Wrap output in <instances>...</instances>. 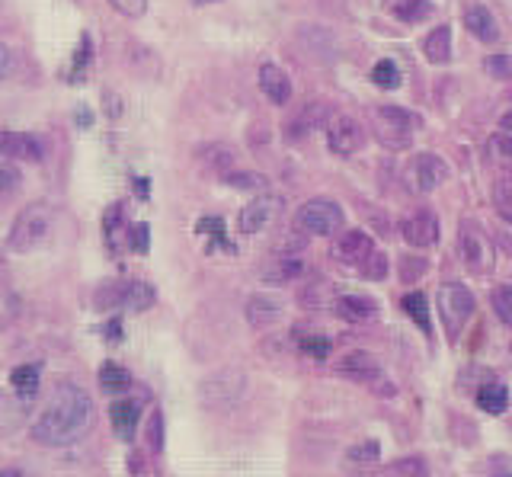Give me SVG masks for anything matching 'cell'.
<instances>
[{
	"label": "cell",
	"mask_w": 512,
	"mask_h": 477,
	"mask_svg": "<svg viewBox=\"0 0 512 477\" xmlns=\"http://www.w3.org/2000/svg\"><path fill=\"white\" fill-rule=\"evenodd\" d=\"M330 308L336 317H343L349 324H365L378 314V301L368 295H336Z\"/></svg>",
	"instance_id": "cell-17"
},
{
	"label": "cell",
	"mask_w": 512,
	"mask_h": 477,
	"mask_svg": "<svg viewBox=\"0 0 512 477\" xmlns=\"http://www.w3.org/2000/svg\"><path fill=\"white\" fill-rule=\"evenodd\" d=\"M346 461L352 468H372L381 461V445L375 439H362V442L349 445V449H346Z\"/></svg>",
	"instance_id": "cell-29"
},
{
	"label": "cell",
	"mask_w": 512,
	"mask_h": 477,
	"mask_svg": "<svg viewBox=\"0 0 512 477\" xmlns=\"http://www.w3.org/2000/svg\"><path fill=\"white\" fill-rule=\"evenodd\" d=\"M96 420V407L93 397L74 385V381H64L52 391L48 404L39 410V417L32 420L29 436L32 442L45 445V449H68L84 439Z\"/></svg>",
	"instance_id": "cell-1"
},
{
	"label": "cell",
	"mask_w": 512,
	"mask_h": 477,
	"mask_svg": "<svg viewBox=\"0 0 512 477\" xmlns=\"http://www.w3.org/2000/svg\"><path fill=\"white\" fill-rule=\"evenodd\" d=\"M157 292L151 282L144 279H125V282H106L96 292V308H122V311H148L154 308Z\"/></svg>",
	"instance_id": "cell-7"
},
{
	"label": "cell",
	"mask_w": 512,
	"mask_h": 477,
	"mask_svg": "<svg viewBox=\"0 0 512 477\" xmlns=\"http://www.w3.org/2000/svg\"><path fill=\"white\" fill-rule=\"evenodd\" d=\"M0 157L4 161H42L45 145L29 132H0Z\"/></svg>",
	"instance_id": "cell-15"
},
{
	"label": "cell",
	"mask_w": 512,
	"mask_h": 477,
	"mask_svg": "<svg viewBox=\"0 0 512 477\" xmlns=\"http://www.w3.org/2000/svg\"><path fill=\"white\" fill-rule=\"evenodd\" d=\"M13 68H16V55H13L10 45L0 42V81H7V77L13 74Z\"/></svg>",
	"instance_id": "cell-46"
},
{
	"label": "cell",
	"mask_w": 512,
	"mask_h": 477,
	"mask_svg": "<svg viewBox=\"0 0 512 477\" xmlns=\"http://www.w3.org/2000/svg\"><path fill=\"white\" fill-rule=\"evenodd\" d=\"M20 183H23L20 167H16L13 161H4V157H0V202H7L10 196H16Z\"/></svg>",
	"instance_id": "cell-34"
},
{
	"label": "cell",
	"mask_w": 512,
	"mask_h": 477,
	"mask_svg": "<svg viewBox=\"0 0 512 477\" xmlns=\"http://www.w3.org/2000/svg\"><path fill=\"white\" fill-rule=\"evenodd\" d=\"M327 122H330V109H327V103L311 100L292 122L285 125V138H288V141L304 138V135H311L314 129H324Z\"/></svg>",
	"instance_id": "cell-16"
},
{
	"label": "cell",
	"mask_w": 512,
	"mask_h": 477,
	"mask_svg": "<svg viewBox=\"0 0 512 477\" xmlns=\"http://www.w3.org/2000/svg\"><path fill=\"white\" fill-rule=\"evenodd\" d=\"M400 234L410 247H432L439 241V218L432 209H413L410 215L400 218Z\"/></svg>",
	"instance_id": "cell-12"
},
{
	"label": "cell",
	"mask_w": 512,
	"mask_h": 477,
	"mask_svg": "<svg viewBox=\"0 0 512 477\" xmlns=\"http://www.w3.org/2000/svg\"><path fill=\"white\" fill-rule=\"evenodd\" d=\"M394 13L404 23H420L429 13V0H400V4L394 7Z\"/></svg>",
	"instance_id": "cell-38"
},
{
	"label": "cell",
	"mask_w": 512,
	"mask_h": 477,
	"mask_svg": "<svg viewBox=\"0 0 512 477\" xmlns=\"http://www.w3.org/2000/svg\"><path fill=\"white\" fill-rule=\"evenodd\" d=\"M128 247L138 250V253H148L151 250V228L138 221V225L128 228Z\"/></svg>",
	"instance_id": "cell-42"
},
{
	"label": "cell",
	"mask_w": 512,
	"mask_h": 477,
	"mask_svg": "<svg viewBox=\"0 0 512 477\" xmlns=\"http://www.w3.org/2000/svg\"><path fill=\"white\" fill-rule=\"evenodd\" d=\"M423 55L432 65H448L452 61V29L448 26H436L432 33L423 39Z\"/></svg>",
	"instance_id": "cell-23"
},
{
	"label": "cell",
	"mask_w": 512,
	"mask_h": 477,
	"mask_svg": "<svg viewBox=\"0 0 512 477\" xmlns=\"http://www.w3.org/2000/svg\"><path fill=\"white\" fill-rule=\"evenodd\" d=\"M372 84L381 87V90H397L400 87V68L388 58L378 61V65L372 68Z\"/></svg>",
	"instance_id": "cell-35"
},
{
	"label": "cell",
	"mask_w": 512,
	"mask_h": 477,
	"mask_svg": "<svg viewBox=\"0 0 512 477\" xmlns=\"http://www.w3.org/2000/svg\"><path fill=\"white\" fill-rule=\"evenodd\" d=\"M493 209L506 225H512V177H500L493 183Z\"/></svg>",
	"instance_id": "cell-32"
},
{
	"label": "cell",
	"mask_w": 512,
	"mask_h": 477,
	"mask_svg": "<svg viewBox=\"0 0 512 477\" xmlns=\"http://www.w3.org/2000/svg\"><path fill=\"white\" fill-rule=\"evenodd\" d=\"M327 129V145L336 157H352L365 145V125L352 116H330Z\"/></svg>",
	"instance_id": "cell-10"
},
{
	"label": "cell",
	"mask_w": 512,
	"mask_h": 477,
	"mask_svg": "<svg viewBox=\"0 0 512 477\" xmlns=\"http://www.w3.org/2000/svg\"><path fill=\"white\" fill-rule=\"evenodd\" d=\"M301 273H304V263L298 253H279V257L272 260V266L266 269V282L288 285V282H298Z\"/></svg>",
	"instance_id": "cell-24"
},
{
	"label": "cell",
	"mask_w": 512,
	"mask_h": 477,
	"mask_svg": "<svg viewBox=\"0 0 512 477\" xmlns=\"http://www.w3.org/2000/svg\"><path fill=\"white\" fill-rule=\"evenodd\" d=\"M100 388L106 394H122L132 388V372L122 369L119 362H106V365H100Z\"/></svg>",
	"instance_id": "cell-27"
},
{
	"label": "cell",
	"mask_w": 512,
	"mask_h": 477,
	"mask_svg": "<svg viewBox=\"0 0 512 477\" xmlns=\"http://www.w3.org/2000/svg\"><path fill=\"white\" fill-rule=\"evenodd\" d=\"M484 71L493 81H512V58L509 55H487Z\"/></svg>",
	"instance_id": "cell-37"
},
{
	"label": "cell",
	"mask_w": 512,
	"mask_h": 477,
	"mask_svg": "<svg viewBox=\"0 0 512 477\" xmlns=\"http://www.w3.org/2000/svg\"><path fill=\"white\" fill-rule=\"evenodd\" d=\"M375 253V241L368 237L365 231H343L340 237L333 241V257H336V263H343V266H362L368 257Z\"/></svg>",
	"instance_id": "cell-14"
},
{
	"label": "cell",
	"mask_w": 512,
	"mask_h": 477,
	"mask_svg": "<svg viewBox=\"0 0 512 477\" xmlns=\"http://www.w3.org/2000/svg\"><path fill=\"white\" fill-rule=\"evenodd\" d=\"M39 381H42V369L39 365H16L10 372V385L20 397H32L39 391Z\"/></svg>",
	"instance_id": "cell-28"
},
{
	"label": "cell",
	"mask_w": 512,
	"mask_h": 477,
	"mask_svg": "<svg viewBox=\"0 0 512 477\" xmlns=\"http://www.w3.org/2000/svg\"><path fill=\"white\" fill-rule=\"evenodd\" d=\"M336 375H343V378L356 381V385L372 388V391L378 388L381 394H394L391 381L384 378L381 362L372 353H365V349H352V353H346L340 362H336Z\"/></svg>",
	"instance_id": "cell-8"
},
{
	"label": "cell",
	"mask_w": 512,
	"mask_h": 477,
	"mask_svg": "<svg viewBox=\"0 0 512 477\" xmlns=\"http://www.w3.org/2000/svg\"><path fill=\"white\" fill-rule=\"evenodd\" d=\"M500 132H512V109L500 116Z\"/></svg>",
	"instance_id": "cell-50"
},
{
	"label": "cell",
	"mask_w": 512,
	"mask_h": 477,
	"mask_svg": "<svg viewBox=\"0 0 512 477\" xmlns=\"http://www.w3.org/2000/svg\"><path fill=\"white\" fill-rule=\"evenodd\" d=\"M109 7L122 13V17L128 20H138L144 10H148V0H109Z\"/></svg>",
	"instance_id": "cell-44"
},
{
	"label": "cell",
	"mask_w": 512,
	"mask_h": 477,
	"mask_svg": "<svg viewBox=\"0 0 512 477\" xmlns=\"http://www.w3.org/2000/svg\"><path fill=\"white\" fill-rule=\"evenodd\" d=\"M260 90L269 103L285 106L288 100H292V77H288L279 65L266 61V65L260 68Z\"/></svg>",
	"instance_id": "cell-18"
},
{
	"label": "cell",
	"mask_w": 512,
	"mask_h": 477,
	"mask_svg": "<svg viewBox=\"0 0 512 477\" xmlns=\"http://www.w3.org/2000/svg\"><path fill=\"white\" fill-rule=\"evenodd\" d=\"M244 385H247L244 372H234L231 369V372H221L215 378H208L205 388H202V397H205L208 407L221 410V407H231V404L240 401V394H244Z\"/></svg>",
	"instance_id": "cell-13"
},
{
	"label": "cell",
	"mask_w": 512,
	"mask_h": 477,
	"mask_svg": "<svg viewBox=\"0 0 512 477\" xmlns=\"http://www.w3.org/2000/svg\"><path fill=\"white\" fill-rule=\"evenodd\" d=\"M474 397H477V407L493 413V417L509 407V391H506V385H500V381H487L484 388H477Z\"/></svg>",
	"instance_id": "cell-25"
},
{
	"label": "cell",
	"mask_w": 512,
	"mask_h": 477,
	"mask_svg": "<svg viewBox=\"0 0 512 477\" xmlns=\"http://www.w3.org/2000/svg\"><path fill=\"white\" fill-rule=\"evenodd\" d=\"M359 269H362V276H365V279H372V282L388 279V253L375 250L372 257H368Z\"/></svg>",
	"instance_id": "cell-39"
},
{
	"label": "cell",
	"mask_w": 512,
	"mask_h": 477,
	"mask_svg": "<svg viewBox=\"0 0 512 477\" xmlns=\"http://www.w3.org/2000/svg\"><path fill=\"white\" fill-rule=\"evenodd\" d=\"M244 314H247L250 327L266 330V327H272V324H279V317H282V301H279V298H272V295H253V298H247Z\"/></svg>",
	"instance_id": "cell-20"
},
{
	"label": "cell",
	"mask_w": 512,
	"mask_h": 477,
	"mask_svg": "<svg viewBox=\"0 0 512 477\" xmlns=\"http://www.w3.org/2000/svg\"><path fill=\"white\" fill-rule=\"evenodd\" d=\"M109 420H112V429H116L119 439L132 442L135 433H138V423H141V401H135V397L116 401L109 407Z\"/></svg>",
	"instance_id": "cell-19"
},
{
	"label": "cell",
	"mask_w": 512,
	"mask_h": 477,
	"mask_svg": "<svg viewBox=\"0 0 512 477\" xmlns=\"http://www.w3.org/2000/svg\"><path fill=\"white\" fill-rule=\"evenodd\" d=\"M487 477H512V458L509 455H490L487 458Z\"/></svg>",
	"instance_id": "cell-45"
},
{
	"label": "cell",
	"mask_w": 512,
	"mask_h": 477,
	"mask_svg": "<svg viewBox=\"0 0 512 477\" xmlns=\"http://www.w3.org/2000/svg\"><path fill=\"white\" fill-rule=\"evenodd\" d=\"M0 477H39V474H32V471H26V468H0Z\"/></svg>",
	"instance_id": "cell-49"
},
{
	"label": "cell",
	"mask_w": 512,
	"mask_h": 477,
	"mask_svg": "<svg viewBox=\"0 0 512 477\" xmlns=\"http://www.w3.org/2000/svg\"><path fill=\"white\" fill-rule=\"evenodd\" d=\"M464 26H468V33H471L477 42L493 45L496 39H500V26H496L493 13H490L484 4H471L468 10H464Z\"/></svg>",
	"instance_id": "cell-21"
},
{
	"label": "cell",
	"mask_w": 512,
	"mask_h": 477,
	"mask_svg": "<svg viewBox=\"0 0 512 477\" xmlns=\"http://www.w3.org/2000/svg\"><path fill=\"white\" fill-rule=\"evenodd\" d=\"M55 228V209L48 202H32L23 205L20 215L13 218L10 234H7V247L13 253H29L45 244V237Z\"/></svg>",
	"instance_id": "cell-2"
},
{
	"label": "cell",
	"mask_w": 512,
	"mask_h": 477,
	"mask_svg": "<svg viewBox=\"0 0 512 477\" xmlns=\"http://www.w3.org/2000/svg\"><path fill=\"white\" fill-rule=\"evenodd\" d=\"M448 180V164L439 154H416L404 170V186L416 196H429L432 189H439Z\"/></svg>",
	"instance_id": "cell-9"
},
{
	"label": "cell",
	"mask_w": 512,
	"mask_h": 477,
	"mask_svg": "<svg viewBox=\"0 0 512 477\" xmlns=\"http://www.w3.org/2000/svg\"><path fill=\"white\" fill-rule=\"evenodd\" d=\"M103 228H106V244L112 247V253L122 250V234H125V212L122 205H109V212L103 218Z\"/></svg>",
	"instance_id": "cell-31"
},
{
	"label": "cell",
	"mask_w": 512,
	"mask_h": 477,
	"mask_svg": "<svg viewBox=\"0 0 512 477\" xmlns=\"http://www.w3.org/2000/svg\"><path fill=\"white\" fill-rule=\"evenodd\" d=\"M458 253L464 266L471 269L474 276H490L493 266H496V250L490 234L484 231L477 218H461L458 225Z\"/></svg>",
	"instance_id": "cell-3"
},
{
	"label": "cell",
	"mask_w": 512,
	"mask_h": 477,
	"mask_svg": "<svg viewBox=\"0 0 512 477\" xmlns=\"http://www.w3.org/2000/svg\"><path fill=\"white\" fill-rule=\"evenodd\" d=\"M346 225V212L340 209V202L333 199H308L295 215V231L308 234V237H333L340 234Z\"/></svg>",
	"instance_id": "cell-6"
},
{
	"label": "cell",
	"mask_w": 512,
	"mask_h": 477,
	"mask_svg": "<svg viewBox=\"0 0 512 477\" xmlns=\"http://www.w3.org/2000/svg\"><path fill=\"white\" fill-rule=\"evenodd\" d=\"M372 122V132L388 151H407L413 145V132H416V116H410L407 109L400 106H375L368 113Z\"/></svg>",
	"instance_id": "cell-4"
},
{
	"label": "cell",
	"mask_w": 512,
	"mask_h": 477,
	"mask_svg": "<svg viewBox=\"0 0 512 477\" xmlns=\"http://www.w3.org/2000/svg\"><path fill=\"white\" fill-rule=\"evenodd\" d=\"M333 285L327 279H311V282H304L301 285V292H298V301L304 308H324V305H333Z\"/></svg>",
	"instance_id": "cell-26"
},
{
	"label": "cell",
	"mask_w": 512,
	"mask_h": 477,
	"mask_svg": "<svg viewBox=\"0 0 512 477\" xmlns=\"http://www.w3.org/2000/svg\"><path fill=\"white\" fill-rule=\"evenodd\" d=\"M436 308H439V317H442V327L448 333V340H458L468 321L474 317V308L477 301L471 295V289L464 282H445L439 295H436Z\"/></svg>",
	"instance_id": "cell-5"
},
{
	"label": "cell",
	"mask_w": 512,
	"mask_h": 477,
	"mask_svg": "<svg viewBox=\"0 0 512 477\" xmlns=\"http://www.w3.org/2000/svg\"><path fill=\"white\" fill-rule=\"evenodd\" d=\"M279 215H282V196L263 193V196H256L253 202H247L244 209H240V215H237V228L244 231V234H260V231H266Z\"/></svg>",
	"instance_id": "cell-11"
},
{
	"label": "cell",
	"mask_w": 512,
	"mask_h": 477,
	"mask_svg": "<svg viewBox=\"0 0 512 477\" xmlns=\"http://www.w3.org/2000/svg\"><path fill=\"white\" fill-rule=\"evenodd\" d=\"M103 333H106V340H122V324L119 321H109L103 327Z\"/></svg>",
	"instance_id": "cell-48"
},
{
	"label": "cell",
	"mask_w": 512,
	"mask_h": 477,
	"mask_svg": "<svg viewBox=\"0 0 512 477\" xmlns=\"http://www.w3.org/2000/svg\"><path fill=\"white\" fill-rule=\"evenodd\" d=\"M487 161L500 177H512V132H493L487 138Z\"/></svg>",
	"instance_id": "cell-22"
},
{
	"label": "cell",
	"mask_w": 512,
	"mask_h": 477,
	"mask_svg": "<svg viewBox=\"0 0 512 477\" xmlns=\"http://www.w3.org/2000/svg\"><path fill=\"white\" fill-rule=\"evenodd\" d=\"M148 445H151V452L164 449V417H160V410H154L148 420Z\"/></svg>",
	"instance_id": "cell-43"
},
{
	"label": "cell",
	"mask_w": 512,
	"mask_h": 477,
	"mask_svg": "<svg viewBox=\"0 0 512 477\" xmlns=\"http://www.w3.org/2000/svg\"><path fill=\"white\" fill-rule=\"evenodd\" d=\"M295 343H298L301 353L311 356V359H327L330 356V340L320 337V333H301Z\"/></svg>",
	"instance_id": "cell-36"
},
{
	"label": "cell",
	"mask_w": 512,
	"mask_h": 477,
	"mask_svg": "<svg viewBox=\"0 0 512 477\" xmlns=\"http://www.w3.org/2000/svg\"><path fill=\"white\" fill-rule=\"evenodd\" d=\"M400 308L407 311V317H410V321H413L416 327H420L423 333L432 330V321H429V301H426L423 292H410V295H404V301H400Z\"/></svg>",
	"instance_id": "cell-30"
},
{
	"label": "cell",
	"mask_w": 512,
	"mask_h": 477,
	"mask_svg": "<svg viewBox=\"0 0 512 477\" xmlns=\"http://www.w3.org/2000/svg\"><path fill=\"white\" fill-rule=\"evenodd\" d=\"M388 477H429L420 458H400L394 468H388Z\"/></svg>",
	"instance_id": "cell-40"
},
{
	"label": "cell",
	"mask_w": 512,
	"mask_h": 477,
	"mask_svg": "<svg viewBox=\"0 0 512 477\" xmlns=\"http://www.w3.org/2000/svg\"><path fill=\"white\" fill-rule=\"evenodd\" d=\"M490 305H493V314L500 317L506 327H512V282L496 285L490 292Z\"/></svg>",
	"instance_id": "cell-33"
},
{
	"label": "cell",
	"mask_w": 512,
	"mask_h": 477,
	"mask_svg": "<svg viewBox=\"0 0 512 477\" xmlns=\"http://www.w3.org/2000/svg\"><path fill=\"white\" fill-rule=\"evenodd\" d=\"M224 183L237 189H266V177L260 173H224Z\"/></svg>",
	"instance_id": "cell-41"
},
{
	"label": "cell",
	"mask_w": 512,
	"mask_h": 477,
	"mask_svg": "<svg viewBox=\"0 0 512 477\" xmlns=\"http://www.w3.org/2000/svg\"><path fill=\"white\" fill-rule=\"evenodd\" d=\"M199 231H205V234H215V237H221L224 225H221V218H202V221H199Z\"/></svg>",
	"instance_id": "cell-47"
}]
</instances>
